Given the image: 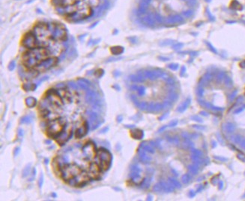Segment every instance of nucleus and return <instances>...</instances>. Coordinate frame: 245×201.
Masks as SVG:
<instances>
[{
  "label": "nucleus",
  "instance_id": "f257e3e1",
  "mask_svg": "<svg viewBox=\"0 0 245 201\" xmlns=\"http://www.w3.org/2000/svg\"><path fill=\"white\" fill-rule=\"evenodd\" d=\"M24 48L19 74L29 80L56 66L68 52V34L66 27L57 21H40L22 41Z\"/></svg>",
  "mask_w": 245,
  "mask_h": 201
},
{
  "label": "nucleus",
  "instance_id": "f03ea898",
  "mask_svg": "<svg viewBox=\"0 0 245 201\" xmlns=\"http://www.w3.org/2000/svg\"><path fill=\"white\" fill-rule=\"evenodd\" d=\"M107 0H51L54 10L70 23L95 20L105 6Z\"/></svg>",
  "mask_w": 245,
  "mask_h": 201
},
{
  "label": "nucleus",
  "instance_id": "7ed1b4c3",
  "mask_svg": "<svg viewBox=\"0 0 245 201\" xmlns=\"http://www.w3.org/2000/svg\"><path fill=\"white\" fill-rule=\"evenodd\" d=\"M148 7L151 12L162 18L173 17L188 9L184 0H151Z\"/></svg>",
  "mask_w": 245,
  "mask_h": 201
},
{
  "label": "nucleus",
  "instance_id": "20e7f679",
  "mask_svg": "<svg viewBox=\"0 0 245 201\" xmlns=\"http://www.w3.org/2000/svg\"><path fill=\"white\" fill-rule=\"evenodd\" d=\"M65 125V122L62 119H53L49 121L47 126V134L48 137L56 140L64 130Z\"/></svg>",
  "mask_w": 245,
  "mask_h": 201
},
{
  "label": "nucleus",
  "instance_id": "39448f33",
  "mask_svg": "<svg viewBox=\"0 0 245 201\" xmlns=\"http://www.w3.org/2000/svg\"><path fill=\"white\" fill-rule=\"evenodd\" d=\"M112 156L110 152L105 149H101L97 152V163L101 170L104 172L109 168L111 165Z\"/></svg>",
  "mask_w": 245,
  "mask_h": 201
},
{
  "label": "nucleus",
  "instance_id": "423d86ee",
  "mask_svg": "<svg viewBox=\"0 0 245 201\" xmlns=\"http://www.w3.org/2000/svg\"><path fill=\"white\" fill-rule=\"evenodd\" d=\"M73 134L72 127L69 125H66L64 130L58 136L56 139V141L59 146H63L67 143V142L70 139Z\"/></svg>",
  "mask_w": 245,
  "mask_h": 201
},
{
  "label": "nucleus",
  "instance_id": "0eeeda50",
  "mask_svg": "<svg viewBox=\"0 0 245 201\" xmlns=\"http://www.w3.org/2000/svg\"><path fill=\"white\" fill-rule=\"evenodd\" d=\"M82 155H84V158L86 160L94 158L97 155L96 148H95L94 143L92 141L87 142L86 143H85V145L82 146Z\"/></svg>",
  "mask_w": 245,
  "mask_h": 201
},
{
  "label": "nucleus",
  "instance_id": "6e6552de",
  "mask_svg": "<svg viewBox=\"0 0 245 201\" xmlns=\"http://www.w3.org/2000/svg\"><path fill=\"white\" fill-rule=\"evenodd\" d=\"M89 128V125L88 123V122L85 121L82 124V125L80 126V127L76 130L75 132V136L76 138H82V137H84L87 134Z\"/></svg>",
  "mask_w": 245,
  "mask_h": 201
},
{
  "label": "nucleus",
  "instance_id": "1a4fd4ad",
  "mask_svg": "<svg viewBox=\"0 0 245 201\" xmlns=\"http://www.w3.org/2000/svg\"><path fill=\"white\" fill-rule=\"evenodd\" d=\"M97 100V96L96 92L93 90H87L86 95V100L89 104H93Z\"/></svg>",
  "mask_w": 245,
  "mask_h": 201
},
{
  "label": "nucleus",
  "instance_id": "9d476101",
  "mask_svg": "<svg viewBox=\"0 0 245 201\" xmlns=\"http://www.w3.org/2000/svg\"><path fill=\"white\" fill-rule=\"evenodd\" d=\"M89 119H90V122L91 125H92V130L95 129L98 127V116H97V114L95 112H90V114H89Z\"/></svg>",
  "mask_w": 245,
  "mask_h": 201
},
{
  "label": "nucleus",
  "instance_id": "9b49d317",
  "mask_svg": "<svg viewBox=\"0 0 245 201\" xmlns=\"http://www.w3.org/2000/svg\"><path fill=\"white\" fill-rule=\"evenodd\" d=\"M25 102H26V104L27 107L32 108V107H35L36 104H37V99L34 98V97H29V98H27L26 99Z\"/></svg>",
  "mask_w": 245,
  "mask_h": 201
},
{
  "label": "nucleus",
  "instance_id": "f8f14e48",
  "mask_svg": "<svg viewBox=\"0 0 245 201\" xmlns=\"http://www.w3.org/2000/svg\"><path fill=\"white\" fill-rule=\"evenodd\" d=\"M229 8L233 9V10H241L242 6L238 2L237 0H232L229 4Z\"/></svg>",
  "mask_w": 245,
  "mask_h": 201
},
{
  "label": "nucleus",
  "instance_id": "ddd939ff",
  "mask_svg": "<svg viewBox=\"0 0 245 201\" xmlns=\"http://www.w3.org/2000/svg\"><path fill=\"white\" fill-rule=\"evenodd\" d=\"M23 88L26 91H35L37 88V85L34 83H26L23 86Z\"/></svg>",
  "mask_w": 245,
  "mask_h": 201
},
{
  "label": "nucleus",
  "instance_id": "4468645a",
  "mask_svg": "<svg viewBox=\"0 0 245 201\" xmlns=\"http://www.w3.org/2000/svg\"><path fill=\"white\" fill-rule=\"evenodd\" d=\"M132 137L135 139H141L143 136V133L140 130H134L132 131Z\"/></svg>",
  "mask_w": 245,
  "mask_h": 201
},
{
  "label": "nucleus",
  "instance_id": "2eb2a0df",
  "mask_svg": "<svg viewBox=\"0 0 245 201\" xmlns=\"http://www.w3.org/2000/svg\"><path fill=\"white\" fill-rule=\"evenodd\" d=\"M31 164H28L25 167L24 169L23 170V178H26L29 175V173H30V170H31Z\"/></svg>",
  "mask_w": 245,
  "mask_h": 201
},
{
  "label": "nucleus",
  "instance_id": "dca6fc26",
  "mask_svg": "<svg viewBox=\"0 0 245 201\" xmlns=\"http://www.w3.org/2000/svg\"><path fill=\"white\" fill-rule=\"evenodd\" d=\"M111 52L115 55H119V54H121L123 52V48L121 47H112Z\"/></svg>",
  "mask_w": 245,
  "mask_h": 201
},
{
  "label": "nucleus",
  "instance_id": "f3484780",
  "mask_svg": "<svg viewBox=\"0 0 245 201\" xmlns=\"http://www.w3.org/2000/svg\"><path fill=\"white\" fill-rule=\"evenodd\" d=\"M32 122V117L29 116H23L20 120V123L21 124H28Z\"/></svg>",
  "mask_w": 245,
  "mask_h": 201
},
{
  "label": "nucleus",
  "instance_id": "a211bd4d",
  "mask_svg": "<svg viewBox=\"0 0 245 201\" xmlns=\"http://www.w3.org/2000/svg\"><path fill=\"white\" fill-rule=\"evenodd\" d=\"M43 175L41 173V176H40L39 181H38V185H39L40 188H41V187H42V185H43Z\"/></svg>",
  "mask_w": 245,
  "mask_h": 201
},
{
  "label": "nucleus",
  "instance_id": "6ab92c4d",
  "mask_svg": "<svg viewBox=\"0 0 245 201\" xmlns=\"http://www.w3.org/2000/svg\"><path fill=\"white\" fill-rule=\"evenodd\" d=\"M69 86L72 89H75V90H77V89H78V86L74 82H69Z\"/></svg>",
  "mask_w": 245,
  "mask_h": 201
},
{
  "label": "nucleus",
  "instance_id": "aec40b11",
  "mask_svg": "<svg viewBox=\"0 0 245 201\" xmlns=\"http://www.w3.org/2000/svg\"><path fill=\"white\" fill-rule=\"evenodd\" d=\"M23 134H24V131L22 128H20L18 130V136L20 138H22V137H23Z\"/></svg>",
  "mask_w": 245,
  "mask_h": 201
},
{
  "label": "nucleus",
  "instance_id": "412c9836",
  "mask_svg": "<svg viewBox=\"0 0 245 201\" xmlns=\"http://www.w3.org/2000/svg\"><path fill=\"white\" fill-rule=\"evenodd\" d=\"M19 152H20V148L19 147L16 148V149H14V155L16 156L19 154Z\"/></svg>",
  "mask_w": 245,
  "mask_h": 201
},
{
  "label": "nucleus",
  "instance_id": "4be33fe9",
  "mask_svg": "<svg viewBox=\"0 0 245 201\" xmlns=\"http://www.w3.org/2000/svg\"><path fill=\"white\" fill-rule=\"evenodd\" d=\"M15 67V62H12L10 64V65H9V69L10 70H13L14 68Z\"/></svg>",
  "mask_w": 245,
  "mask_h": 201
}]
</instances>
